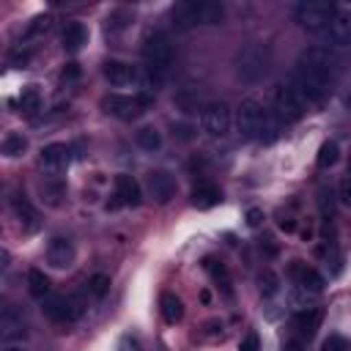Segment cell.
Returning <instances> with one entry per match:
<instances>
[{"instance_id": "1", "label": "cell", "mask_w": 351, "mask_h": 351, "mask_svg": "<svg viewBox=\"0 0 351 351\" xmlns=\"http://www.w3.org/2000/svg\"><path fill=\"white\" fill-rule=\"evenodd\" d=\"M269 66H271V52L266 44L261 41H250L244 47H239L236 58H233V71L241 82L247 85H255L261 82L266 74H269Z\"/></svg>"}, {"instance_id": "2", "label": "cell", "mask_w": 351, "mask_h": 351, "mask_svg": "<svg viewBox=\"0 0 351 351\" xmlns=\"http://www.w3.org/2000/svg\"><path fill=\"white\" fill-rule=\"evenodd\" d=\"M170 16L178 30H186L195 25H219L225 16V8L217 0H184L173 5Z\"/></svg>"}, {"instance_id": "3", "label": "cell", "mask_w": 351, "mask_h": 351, "mask_svg": "<svg viewBox=\"0 0 351 351\" xmlns=\"http://www.w3.org/2000/svg\"><path fill=\"white\" fill-rule=\"evenodd\" d=\"M143 58H145L148 74L156 80H165V74L170 71V66L176 60V47H173L170 33L167 30H151L145 36V44H143Z\"/></svg>"}, {"instance_id": "4", "label": "cell", "mask_w": 351, "mask_h": 351, "mask_svg": "<svg viewBox=\"0 0 351 351\" xmlns=\"http://www.w3.org/2000/svg\"><path fill=\"white\" fill-rule=\"evenodd\" d=\"M288 85H291L307 104H321V101L326 99L329 88H332V80H329L326 74H321V71H315V69L299 63V66L291 71Z\"/></svg>"}, {"instance_id": "5", "label": "cell", "mask_w": 351, "mask_h": 351, "mask_svg": "<svg viewBox=\"0 0 351 351\" xmlns=\"http://www.w3.org/2000/svg\"><path fill=\"white\" fill-rule=\"evenodd\" d=\"M269 110L258 99H244L236 110V129L244 140H261V132L269 121Z\"/></svg>"}, {"instance_id": "6", "label": "cell", "mask_w": 351, "mask_h": 351, "mask_svg": "<svg viewBox=\"0 0 351 351\" xmlns=\"http://www.w3.org/2000/svg\"><path fill=\"white\" fill-rule=\"evenodd\" d=\"M335 14H337L335 3H326V0H302V3L296 5V11H293L296 22H299L304 30H313V33H321V30L332 22Z\"/></svg>"}, {"instance_id": "7", "label": "cell", "mask_w": 351, "mask_h": 351, "mask_svg": "<svg viewBox=\"0 0 351 351\" xmlns=\"http://www.w3.org/2000/svg\"><path fill=\"white\" fill-rule=\"evenodd\" d=\"M304 110H307V101L288 82L285 85H277V90H274V112H277L280 121L293 123V121H299L304 115Z\"/></svg>"}, {"instance_id": "8", "label": "cell", "mask_w": 351, "mask_h": 351, "mask_svg": "<svg viewBox=\"0 0 351 351\" xmlns=\"http://www.w3.org/2000/svg\"><path fill=\"white\" fill-rule=\"evenodd\" d=\"M302 63L310 66V69H315V71H321V74H326L329 80H335V74L343 69V55H337V49H329V47L321 44V47L304 49Z\"/></svg>"}, {"instance_id": "9", "label": "cell", "mask_w": 351, "mask_h": 351, "mask_svg": "<svg viewBox=\"0 0 351 351\" xmlns=\"http://www.w3.org/2000/svg\"><path fill=\"white\" fill-rule=\"evenodd\" d=\"M148 104H151V96H145V93H140V96H121V93H112V96L104 99V110H107L110 115L121 118V121L137 118Z\"/></svg>"}, {"instance_id": "10", "label": "cell", "mask_w": 351, "mask_h": 351, "mask_svg": "<svg viewBox=\"0 0 351 351\" xmlns=\"http://www.w3.org/2000/svg\"><path fill=\"white\" fill-rule=\"evenodd\" d=\"M200 126L208 137H225L228 129H230V110L222 101L206 104L203 112H200Z\"/></svg>"}, {"instance_id": "11", "label": "cell", "mask_w": 351, "mask_h": 351, "mask_svg": "<svg viewBox=\"0 0 351 351\" xmlns=\"http://www.w3.org/2000/svg\"><path fill=\"white\" fill-rule=\"evenodd\" d=\"M41 313L55 321V324H71L77 315H80V307L71 296H60V293H52L47 299H41Z\"/></svg>"}, {"instance_id": "12", "label": "cell", "mask_w": 351, "mask_h": 351, "mask_svg": "<svg viewBox=\"0 0 351 351\" xmlns=\"http://www.w3.org/2000/svg\"><path fill=\"white\" fill-rule=\"evenodd\" d=\"M318 36H321L324 47H329V49L348 47V44H351V14L337 11V14L332 16V22H329Z\"/></svg>"}, {"instance_id": "13", "label": "cell", "mask_w": 351, "mask_h": 351, "mask_svg": "<svg viewBox=\"0 0 351 351\" xmlns=\"http://www.w3.org/2000/svg\"><path fill=\"white\" fill-rule=\"evenodd\" d=\"M38 162H41V170L47 176H60L69 167V162H71V151L63 143H49V145L41 148Z\"/></svg>"}, {"instance_id": "14", "label": "cell", "mask_w": 351, "mask_h": 351, "mask_svg": "<svg viewBox=\"0 0 351 351\" xmlns=\"http://www.w3.org/2000/svg\"><path fill=\"white\" fill-rule=\"evenodd\" d=\"M145 189L156 203H167L176 195V178L167 170H151L145 176Z\"/></svg>"}, {"instance_id": "15", "label": "cell", "mask_w": 351, "mask_h": 351, "mask_svg": "<svg viewBox=\"0 0 351 351\" xmlns=\"http://www.w3.org/2000/svg\"><path fill=\"white\" fill-rule=\"evenodd\" d=\"M47 263L52 269H69L74 263V244L66 236H55L47 244Z\"/></svg>"}, {"instance_id": "16", "label": "cell", "mask_w": 351, "mask_h": 351, "mask_svg": "<svg viewBox=\"0 0 351 351\" xmlns=\"http://www.w3.org/2000/svg\"><path fill=\"white\" fill-rule=\"evenodd\" d=\"M288 274L296 280L299 288H304V291H310V293H321V291L326 288V280H324L315 269H310L307 263H302V261H293V263L288 266Z\"/></svg>"}, {"instance_id": "17", "label": "cell", "mask_w": 351, "mask_h": 351, "mask_svg": "<svg viewBox=\"0 0 351 351\" xmlns=\"http://www.w3.org/2000/svg\"><path fill=\"white\" fill-rule=\"evenodd\" d=\"M101 71H104L107 82L115 85V88H126L137 80V69L132 63H123V60H107Z\"/></svg>"}, {"instance_id": "18", "label": "cell", "mask_w": 351, "mask_h": 351, "mask_svg": "<svg viewBox=\"0 0 351 351\" xmlns=\"http://www.w3.org/2000/svg\"><path fill=\"white\" fill-rule=\"evenodd\" d=\"M137 203H140V184L132 176H118L112 206H137Z\"/></svg>"}, {"instance_id": "19", "label": "cell", "mask_w": 351, "mask_h": 351, "mask_svg": "<svg viewBox=\"0 0 351 351\" xmlns=\"http://www.w3.org/2000/svg\"><path fill=\"white\" fill-rule=\"evenodd\" d=\"M0 335L3 340H11V337H22L25 335V321H22V310L14 307V304H5L3 307V315H0Z\"/></svg>"}, {"instance_id": "20", "label": "cell", "mask_w": 351, "mask_h": 351, "mask_svg": "<svg viewBox=\"0 0 351 351\" xmlns=\"http://www.w3.org/2000/svg\"><path fill=\"white\" fill-rule=\"evenodd\" d=\"M321 318H324V310L321 307H307V310H299L296 315H293V324H296V329L302 332V335H315V329L321 326Z\"/></svg>"}, {"instance_id": "21", "label": "cell", "mask_w": 351, "mask_h": 351, "mask_svg": "<svg viewBox=\"0 0 351 351\" xmlns=\"http://www.w3.org/2000/svg\"><path fill=\"white\" fill-rule=\"evenodd\" d=\"M219 200L222 197H219V189L214 184H197L192 189V206L195 208H214Z\"/></svg>"}, {"instance_id": "22", "label": "cell", "mask_w": 351, "mask_h": 351, "mask_svg": "<svg viewBox=\"0 0 351 351\" xmlns=\"http://www.w3.org/2000/svg\"><path fill=\"white\" fill-rule=\"evenodd\" d=\"M85 41H88V30H85L82 22H69V25L63 27V47H66L69 52H77Z\"/></svg>"}, {"instance_id": "23", "label": "cell", "mask_w": 351, "mask_h": 351, "mask_svg": "<svg viewBox=\"0 0 351 351\" xmlns=\"http://www.w3.org/2000/svg\"><path fill=\"white\" fill-rule=\"evenodd\" d=\"M14 211H16V217H19V225H22V230H27V233H33V230H38V211L27 203V200H14Z\"/></svg>"}, {"instance_id": "24", "label": "cell", "mask_w": 351, "mask_h": 351, "mask_svg": "<svg viewBox=\"0 0 351 351\" xmlns=\"http://www.w3.org/2000/svg\"><path fill=\"white\" fill-rule=\"evenodd\" d=\"M159 304H162V318L167 324H178L184 318V304H181V299L176 293H162V302Z\"/></svg>"}, {"instance_id": "25", "label": "cell", "mask_w": 351, "mask_h": 351, "mask_svg": "<svg viewBox=\"0 0 351 351\" xmlns=\"http://www.w3.org/2000/svg\"><path fill=\"white\" fill-rule=\"evenodd\" d=\"M27 291L36 299H47L49 296V280H47V274L38 271V269H30L27 271Z\"/></svg>"}, {"instance_id": "26", "label": "cell", "mask_w": 351, "mask_h": 351, "mask_svg": "<svg viewBox=\"0 0 351 351\" xmlns=\"http://www.w3.org/2000/svg\"><path fill=\"white\" fill-rule=\"evenodd\" d=\"M3 154L8 156V159H14V156H19V154H25V148H27V137L22 134V132H8L5 137H3Z\"/></svg>"}, {"instance_id": "27", "label": "cell", "mask_w": 351, "mask_h": 351, "mask_svg": "<svg viewBox=\"0 0 351 351\" xmlns=\"http://www.w3.org/2000/svg\"><path fill=\"white\" fill-rule=\"evenodd\" d=\"M19 110H22L25 115H36V112L41 110V93H38L36 85H27V88L22 90V96H19Z\"/></svg>"}, {"instance_id": "28", "label": "cell", "mask_w": 351, "mask_h": 351, "mask_svg": "<svg viewBox=\"0 0 351 351\" xmlns=\"http://www.w3.org/2000/svg\"><path fill=\"white\" fill-rule=\"evenodd\" d=\"M134 140H137V145H140L143 151H159V148H162V132L154 129V126H143Z\"/></svg>"}, {"instance_id": "29", "label": "cell", "mask_w": 351, "mask_h": 351, "mask_svg": "<svg viewBox=\"0 0 351 351\" xmlns=\"http://www.w3.org/2000/svg\"><path fill=\"white\" fill-rule=\"evenodd\" d=\"M337 159H340V148H337V143H335V140H326V143L318 148L315 165H318L321 170H329L332 165H337Z\"/></svg>"}, {"instance_id": "30", "label": "cell", "mask_w": 351, "mask_h": 351, "mask_svg": "<svg viewBox=\"0 0 351 351\" xmlns=\"http://www.w3.org/2000/svg\"><path fill=\"white\" fill-rule=\"evenodd\" d=\"M258 291L263 293V296H274L277 291H280V280H277V274L274 271H261L258 274Z\"/></svg>"}, {"instance_id": "31", "label": "cell", "mask_w": 351, "mask_h": 351, "mask_svg": "<svg viewBox=\"0 0 351 351\" xmlns=\"http://www.w3.org/2000/svg\"><path fill=\"white\" fill-rule=\"evenodd\" d=\"M107 291H110V277H107V274H93V277L88 280V293H90V296L101 299V296H107Z\"/></svg>"}, {"instance_id": "32", "label": "cell", "mask_w": 351, "mask_h": 351, "mask_svg": "<svg viewBox=\"0 0 351 351\" xmlns=\"http://www.w3.org/2000/svg\"><path fill=\"white\" fill-rule=\"evenodd\" d=\"M313 299H315V293H310V291H304V288H296V291H291V296H288L291 307H296V310L313 307Z\"/></svg>"}, {"instance_id": "33", "label": "cell", "mask_w": 351, "mask_h": 351, "mask_svg": "<svg viewBox=\"0 0 351 351\" xmlns=\"http://www.w3.org/2000/svg\"><path fill=\"white\" fill-rule=\"evenodd\" d=\"M318 206H321V217L324 219H332L335 217V200H332V192L329 189H321L318 192Z\"/></svg>"}, {"instance_id": "34", "label": "cell", "mask_w": 351, "mask_h": 351, "mask_svg": "<svg viewBox=\"0 0 351 351\" xmlns=\"http://www.w3.org/2000/svg\"><path fill=\"white\" fill-rule=\"evenodd\" d=\"M324 351H351V340L343 335H329L324 340Z\"/></svg>"}, {"instance_id": "35", "label": "cell", "mask_w": 351, "mask_h": 351, "mask_svg": "<svg viewBox=\"0 0 351 351\" xmlns=\"http://www.w3.org/2000/svg\"><path fill=\"white\" fill-rule=\"evenodd\" d=\"M52 27V16L44 14V16H36L30 25H27V36H38V33H47Z\"/></svg>"}, {"instance_id": "36", "label": "cell", "mask_w": 351, "mask_h": 351, "mask_svg": "<svg viewBox=\"0 0 351 351\" xmlns=\"http://www.w3.org/2000/svg\"><path fill=\"white\" fill-rule=\"evenodd\" d=\"M337 197H340V203H343V206H348V208H351V176L340 181V186H337Z\"/></svg>"}, {"instance_id": "37", "label": "cell", "mask_w": 351, "mask_h": 351, "mask_svg": "<svg viewBox=\"0 0 351 351\" xmlns=\"http://www.w3.org/2000/svg\"><path fill=\"white\" fill-rule=\"evenodd\" d=\"M239 351H261V340H258V335L250 332V335L239 343Z\"/></svg>"}, {"instance_id": "38", "label": "cell", "mask_w": 351, "mask_h": 351, "mask_svg": "<svg viewBox=\"0 0 351 351\" xmlns=\"http://www.w3.org/2000/svg\"><path fill=\"white\" fill-rule=\"evenodd\" d=\"M80 74H82V71H80V66H77V63H66V66H63V71H60V77H63L66 82H69V80H77Z\"/></svg>"}, {"instance_id": "39", "label": "cell", "mask_w": 351, "mask_h": 351, "mask_svg": "<svg viewBox=\"0 0 351 351\" xmlns=\"http://www.w3.org/2000/svg\"><path fill=\"white\" fill-rule=\"evenodd\" d=\"M263 222V211L261 208H247V225L250 228H258Z\"/></svg>"}, {"instance_id": "40", "label": "cell", "mask_w": 351, "mask_h": 351, "mask_svg": "<svg viewBox=\"0 0 351 351\" xmlns=\"http://www.w3.org/2000/svg\"><path fill=\"white\" fill-rule=\"evenodd\" d=\"M173 134H178L181 140H192V129L186 123H173Z\"/></svg>"}, {"instance_id": "41", "label": "cell", "mask_w": 351, "mask_h": 351, "mask_svg": "<svg viewBox=\"0 0 351 351\" xmlns=\"http://www.w3.org/2000/svg\"><path fill=\"white\" fill-rule=\"evenodd\" d=\"M277 225H280V230H285V233H293V230H296V222H293L291 217H280Z\"/></svg>"}, {"instance_id": "42", "label": "cell", "mask_w": 351, "mask_h": 351, "mask_svg": "<svg viewBox=\"0 0 351 351\" xmlns=\"http://www.w3.org/2000/svg\"><path fill=\"white\" fill-rule=\"evenodd\" d=\"M121 351H140V343H137L134 337H129V335H126V337L121 340Z\"/></svg>"}, {"instance_id": "43", "label": "cell", "mask_w": 351, "mask_h": 351, "mask_svg": "<svg viewBox=\"0 0 351 351\" xmlns=\"http://www.w3.org/2000/svg\"><path fill=\"white\" fill-rule=\"evenodd\" d=\"M282 351H304V346H302L299 340H288V343L282 346Z\"/></svg>"}, {"instance_id": "44", "label": "cell", "mask_w": 351, "mask_h": 351, "mask_svg": "<svg viewBox=\"0 0 351 351\" xmlns=\"http://www.w3.org/2000/svg\"><path fill=\"white\" fill-rule=\"evenodd\" d=\"M3 351H25V348H22V346H5Z\"/></svg>"}]
</instances>
